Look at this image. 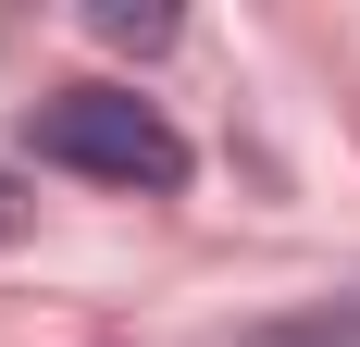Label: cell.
Returning <instances> with one entry per match:
<instances>
[{
    "mask_svg": "<svg viewBox=\"0 0 360 347\" xmlns=\"http://www.w3.org/2000/svg\"><path fill=\"white\" fill-rule=\"evenodd\" d=\"M25 137L50 174H87V186H124V199H174L186 186V137L137 87H63V100L25 112Z\"/></svg>",
    "mask_w": 360,
    "mask_h": 347,
    "instance_id": "cell-1",
    "label": "cell"
},
{
    "mask_svg": "<svg viewBox=\"0 0 360 347\" xmlns=\"http://www.w3.org/2000/svg\"><path fill=\"white\" fill-rule=\"evenodd\" d=\"M236 347H360V310H286V322H249Z\"/></svg>",
    "mask_w": 360,
    "mask_h": 347,
    "instance_id": "cell-2",
    "label": "cell"
},
{
    "mask_svg": "<svg viewBox=\"0 0 360 347\" xmlns=\"http://www.w3.org/2000/svg\"><path fill=\"white\" fill-rule=\"evenodd\" d=\"M25 236V186H13V174H0V248Z\"/></svg>",
    "mask_w": 360,
    "mask_h": 347,
    "instance_id": "cell-3",
    "label": "cell"
}]
</instances>
